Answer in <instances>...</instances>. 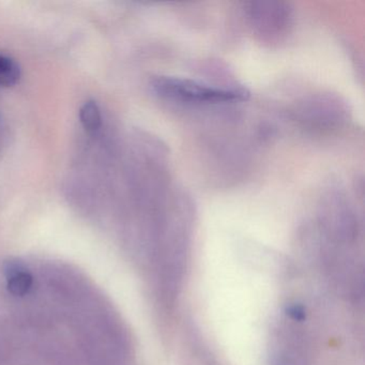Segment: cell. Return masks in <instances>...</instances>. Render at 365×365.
Returning <instances> with one entry per match:
<instances>
[{
    "mask_svg": "<svg viewBox=\"0 0 365 365\" xmlns=\"http://www.w3.org/2000/svg\"><path fill=\"white\" fill-rule=\"evenodd\" d=\"M301 324L284 317L274 327L269 345V364L309 365V344Z\"/></svg>",
    "mask_w": 365,
    "mask_h": 365,
    "instance_id": "2",
    "label": "cell"
},
{
    "mask_svg": "<svg viewBox=\"0 0 365 365\" xmlns=\"http://www.w3.org/2000/svg\"><path fill=\"white\" fill-rule=\"evenodd\" d=\"M80 119L88 133H96L101 127L102 118L99 106L95 101H88L81 108Z\"/></svg>",
    "mask_w": 365,
    "mask_h": 365,
    "instance_id": "4",
    "label": "cell"
},
{
    "mask_svg": "<svg viewBox=\"0 0 365 365\" xmlns=\"http://www.w3.org/2000/svg\"><path fill=\"white\" fill-rule=\"evenodd\" d=\"M153 91L160 97L183 103H224L247 99L245 89H223L194 81L159 76L151 82Z\"/></svg>",
    "mask_w": 365,
    "mask_h": 365,
    "instance_id": "1",
    "label": "cell"
},
{
    "mask_svg": "<svg viewBox=\"0 0 365 365\" xmlns=\"http://www.w3.org/2000/svg\"><path fill=\"white\" fill-rule=\"evenodd\" d=\"M20 78V65L11 57L0 54V87L14 86Z\"/></svg>",
    "mask_w": 365,
    "mask_h": 365,
    "instance_id": "3",
    "label": "cell"
},
{
    "mask_svg": "<svg viewBox=\"0 0 365 365\" xmlns=\"http://www.w3.org/2000/svg\"><path fill=\"white\" fill-rule=\"evenodd\" d=\"M284 316L292 322L303 324L307 319V309L300 303H290L285 307Z\"/></svg>",
    "mask_w": 365,
    "mask_h": 365,
    "instance_id": "5",
    "label": "cell"
}]
</instances>
